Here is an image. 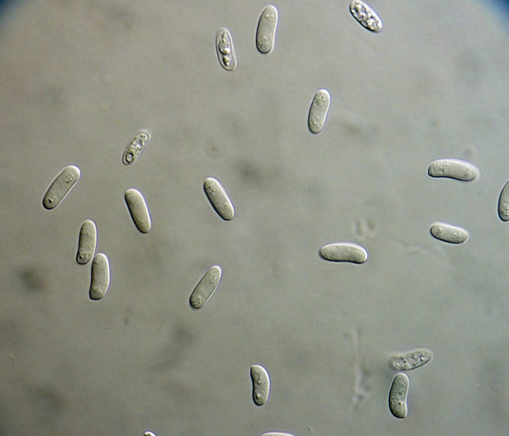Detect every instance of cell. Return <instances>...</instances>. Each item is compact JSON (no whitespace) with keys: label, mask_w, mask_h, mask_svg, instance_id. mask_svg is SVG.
<instances>
[{"label":"cell","mask_w":509,"mask_h":436,"mask_svg":"<svg viewBox=\"0 0 509 436\" xmlns=\"http://www.w3.org/2000/svg\"><path fill=\"white\" fill-rule=\"evenodd\" d=\"M409 385V378L403 373L397 374L392 384L389 395V407L391 414L397 418L403 419L407 416Z\"/></svg>","instance_id":"9c48e42d"},{"label":"cell","mask_w":509,"mask_h":436,"mask_svg":"<svg viewBox=\"0 0 509 436\" xmlns=\"http://www.w3.org/2000/svg\"><path fill=\"white\" fill-rule=\"evenodd\" d=\"M81 172L78 167L69 165L65 167L50 186L42 200V206L47 210L55 208L65 198L78 181Z\"/></svg>","instance_id":"6da1fadb"},{"label":"cell","mask_w":509,"mask_h":436,"mask_svg":"<svg viewBox=\"0 0 509 436\" xmlns=\"http://www.w3.org/2000/svg\"><path fill=\"white\" fill-rule=\"evenodd\" d=\"M124 200L137 229L143 234L148 233L151 228V221L141 193L135 189H129L125 192Z\"/></svg>","instance_id":"52a82bcc"},{"label":"cell","mask_w":509,"mask_h":436,"mask_svg":"<svg viewBox=\"0 0 509 436\" xmlns=\"http://www.w3.org/2000/svg\"><path fill=\"white\" fill-rule=\"evenodd\" d=\"M266 435H267V436H290V435H289V434H282V433H281V434H279V433H277V434H276V433H269V434H265V435H264L263 436H266Z\"/></svg>","instance_id":"d6986e66"},{"label":"cell","mask_w":509,"mask_h":436,"mask_svg":"<svg viewBox=\"0 0 509 436\" xmlns=\"http://www.w3.org/2000/svg\"><path fill=\"white\" fill-rule=\"evenodd\" d=\"M330 95L325 89H319L315 93L311 104L308 117L309 131L317 134L322 130L330 104Z\"/></svg>","instance_id":"30bf717a"},{"label":"cell","mask_w":509,"mask_h":436,"mask_svg":"<svg viewBox=\"0 0 509 436\" xmlns=\"http://www.w3.org/2000/svg\"><path fill=\"white\" fill-rule=\"evenodd\" d=\"M431 235L441 241L458 244L464 242L468 238L467 231L460 227L442 223H435L430 229Z\"/></svg>","instance_id":"2e32d148"},{"label":"cell","mask_w":509,"mask_h":436,"mask_svg":"<svg viewBox=\"0 0 509 436\" xmlns=\"http://www.w3.org/2000/svg\"><path fill=\"white\" fill-rule=\"evenodd\" d=\"M278 19V11L274 6L265 7L258 21L255 37L256 46L261 53L267 54L273 48Z\"/></svg>","instance_id":"277c9868"},{"label":"cell","mask_w":509,"mask_h":436,"mask_svg":"<svg viewBox=\"0 0 509 436\" xmlns=\"http://www.w3.org/2000/svg\"><path fill=\"white\" fill-rule=\"evenodd\" d=\"M250 375L253 384V399L258 406L266 402L270 390V380L265 369L260 365L251 367Z\"/></svg>","instance_id":"5bb4252c"},{"label":"cell","mask_w":509,"mask_h":436,"mask_svg":"<svg viewBox=\"0 0 509 436\" xmlns=\"http://www.w3.org/2000/svg\"><path fill=\"white\" fill-rule=\"evenodd\" d=\"M216 47L221 66L228 71H234L237 66L233 41L229 31L225 27L220 28L216 38Z\"/></svg>","instance_id":"4fadbf2b"},{"label":"cell","mask_w":509,"mask_h":436,"mask_svg":"<svg viewBox=\"0 0 509 436\" xmlns=\"http://www.w3.org/2000/svg\"><path fill=\"white\" fill-rule=\"evenodd\" d=\"M427 173L433 178H449L463 182L474 181L478 175V171L474 166L450 159L433 161L429 166Z\"/></svg>","instance_id":"7a4b0ae2"},{"label":"cell","mask_w":509,"mask_h":436,"mask_svg":"<svg viewBox=\"0 0 509 436\" xmlns=\"http://www.w3.org/2000/svg\"><path fill=\"white\" fill-rule=\"evenodd\" d=\"M97 232L95 223L87 219L83 223L79 233L77 263L81 265L88 263L93 257L96 245Z\"/></svg>","instance_id":"8fae6325"},{"label":"cell","mask_w":509,"mask_h":436,"mask_svg":"<svg viewBox=\"0 0 509 436\" xmlns=\"http://www.w3.org/2000/svg\"><path fill=\"white\" fill-rule=\"evenodd\" d=\"M204 192L217 214L224 220L229 221L234 216L233 206L220 183L215 178H206L203 184Z\"/></svg>","instance_id":"8992f818"},{"label":"cell","mask_w":509,"mask_h":436,"mask_svg":"<svg viewBox=\"0 0 509 436\" xmlns=\"http://www.w3.org/2000/svg\"><path fill=\"white\" fill-rule=\"evenodd\" d=\"M319 255L326 261L356 264L364 263L368 257L367 253L363 247L347 242L326 245L320 249Z\"/></svg>","instance_id":"3957f363"},{"label":"cell","mask_w":509,"mask_h":436,"mask_svg":"<svg viewBox=\"0 0 509 436\" xmlns=\"http://www.w3.org/2000/svg\"><path fill=\"white\" fill-rule=\"evenodd\" d=\"M498 213L500 218L504 222L509 219V182L504 186L500 194L498 207Z\"/></svg>","instance_id":"ac0fdd59"},{"label":"cell","mask_w":509,"mask_h":436,"mask_svg":"<svg viewBox=\"0 0 509 436\" xmlns=\"http://www.w3.org/2000/svg\"><path fill=\"white\" fill-rule=\"evenodd\" d=\"M110 283V269L108 260L102 253L94 257L91 267V282L89 290V298L98 300L106 294Z\"/></svg>","instance_id":"5b68a950"},{"label":"cell","mask_w":509,"mask_h":436,"mask_svg":"<svg viewBox=\"0 0 509 436\" xmlns=\"http://www.w3.org/2000/svg\"><path fill=\"white\" fill-rule=\"evenodd\" d=\"M150 138L151 136L147 131H139L127 146L123 153V164L124 165H129L134 163Z\"/></svg>","instance_id":"e0dca14e"},{"label":"cell","mask_w":509,"mask_h":436,"mask_svg":"<svg viewBox=\"0 0 509 436\" xmlns=\"http://www.w3.org/2000/svg\"><path fill=\"white\" fill-rule=\"evenodd\" d=\"M349 9L353 18L365 29L376 33L382 30L383 25L380 17L366 3L360 0H353Z\"/></svg>","instance_id":"7c38bea8"},{"label":"cell","mask_w":509,"mask_h":436,"mask_svg":"<svg viewBox=\"0 0 509 436\" xmlns=\"http://www.w3.org/2000/svg\"><path fill=\"white\" fill-rule=\"evenodd\" d=\"M222 271L217 265L210 267L197 284L190 298L189 304L194 309L201 308L217 288L221 279Z\"/></svg>","instance_id":"ba28073f"},{"label":"cell","mask_w":509,"mask_h":436,"mask_svg":"<svg viewBox=\"0 0 509 436\" xmlns=\"http://www.w3.org/2000/svg\"><path fill=\"white\" fill-rule=\"evenodd\" d=\"M433 355L427 349H422L394 357L390 361L391 367L397 370H407L421 366L432 359Z\"/></svg>","instance_id":"9a60e30c"}]
</instances>
